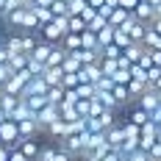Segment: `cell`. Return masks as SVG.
<instances>
[{
    "instance_id": "1",
    "label": "cell",
    "mask_w": 161,
    "mask_h": 161,
    "mask_svg": "<svg viewBox=\"0 0 161 161\" xmlns=\"http://www.w3.org/2000/svg\"><path fill=\"white\" fill-rule=\"evenodd\" d=\"M0 136H3V145L8 147V150H14L17 145H19V125H17L14 119H6L3 125H0Z\"/></svg>"
},
{
    "instance_id": "2",
    "label": "cell",
    "mask_w": 161,
    "mask_h": 161,
    "mask_svg": "<svg viewBox=\"0 0 161 161\" xmlns=\"http://www.w3.org/2000/svg\"><path fill=\"white\" fill-rule=\"evenodd\" d=\"M136 106H142L145 111H156V108H161V92L150 86V89H147L145 95H142L139 100H136Z\"/></svg>"
},
{
    "instance_id": "3",
    "label": "cell",
    "mask_w": 161,
    "mask_h": 161,
    "mask_svg": "<svg viewBox=\"0 0 161 161\" xmlns=\"http://www.w3.org/2000/svg\"><path fill=\"white\" fill-rule=\"evenodd\" d=\"M36 119H39V125H42V130L47 128L50 122H56V119H61V108L58 106H53V103H47L42 111L36 114Z\"/></svg>"
},
{
    "instance_id": "4",
    "label": "cell",
    "mask_w": 161,
    "mask_h": 161,
    "mask_svg": "<svg viewBox=\"0 0 161 161\" xmlns=\"http://www.w3.org/2000/svg\"><path fill=\"white\" fill-rule=\"evenodd\" d=\"M42 133H47V136H53V139H58V142H61L64 136H69V133H72V125H69V122H64V119H56V122H50Z\"/></svg>"
},
{
    "instance_id": "5",
    "label": "cell",
    "mask_w": 161,
    "mask_h": 161,
    "mask_svg": "<svg viewBox=\"0 0 161 161\" xmlns=\"http://www.w3.org/2000/svg\"><path fill=\"white\" fill-rule=\"evenodd\" d=\"M156 142H158V128H156L153 122H147L145 128H142V136H139V147L150 153V147L156 145Z\"/></svg>"
},
{
    "instance_id": "6",
    "label": "cell",
    "mask_w": 161,
    "mask_h": 161,
    "mask_svg": "<svg viewBox=\"0 0 161 161\" xmlns=\"http://www.w3.org/2000/svg\"><path fill=\"white\" fill-rule=\"evenodd\" d=\"M106 139H108V145L114 150H122V145H125V128H122V122H117V125H111L106 130Z\"/></svg>"
},
{
    "instance_id": "7",
    "label": "cell",
    "mask_w": 161,
    "mask_h": 161,
    "mask_svg": "<svg viewBox=\"0 0 161 161\" xmlns=\"http://www.w3.org/2000/svg\"><path fill=\"white\" fill-rule=\"evenodd\" d=\"M17 125H19V136H22V139H31V136H39V133H42V125H39L36 117H28V119L17 122Z\"/></svg>"
},
{
    "instance_id": "8",
    "label": "cell",
    "mask_w": 161,
    "mask_h": 161,
    "mask_svg": "<svg viewBox=\"0 0 161 161\" xmlns=\"http://www.w3.org/2000/svg\"><path fill=\"white\" fill-rule=\"evenodd\" d=\"M17 150L19 153H25L31 161H36V156H39V150H42V145L36 142V136H31V139H19V145H17Z\"/></svg>"
},
{
    "instance_id": "9",
    "label": "cell",
    "mask_w": 161,
    "mask_h": 161,
    "mask_svg": "<svg viewBox=\"0 0 161 161\" xmlns=\"http://www.w3.org/2000/svg\"><path fill=\"white\" fill-rule=\"evenodd\" d=\"M47 80L42 78V75H36V78L31 80V83H28V86H25V92H22V97H33V95H47Z\"/></svg>"
},
{
    "instance_id": "10",
    "label": "cell",
    "mask_w": 161,
    "mask_h": 161,
    "mask_svg": "<svg viewBox=\"0 0 161 161\" xmlns=\"http://www.w3.org/2000/svg\"><path fill=\"white\" fill-rule=\"evenodd\" d=\"M133 17H136V19H142V22H147V25H150V22L156 19V6H150V3H145V0H142V3H139V6L133 8Z\"/></svg>"
},
{
    "instance_id": "11",
    "label": "cell",
    "mask_w": 161,
    "mask_h": 161,
    "mask_svg": "<svg viewBox=\"0 0 161 161\" xmlns=\"http://www.w3.org/2000/svg\"><path fill=\"white\" fill-rule=\"evenodd\" d=\"M53 47H56L53 42H45V39H42V42L36 45V50L31 53V58H36V61H42V64H47V58H50V53H53Z\"/></svg>"
},
{
    "instance_id": "12",
    "label": "cell",
    "mask_w": 161,
    "mask_h": 161,
    "mask_svg": "<svg viewBox=\"0 0 161 161\" xmlns=\"http://www.w3.org/2000/svg\"><path fill=\"white\" fill-rule=\"evenodd\" d=\"M130 17H133V14H130L128 8H119V6H117V8L111 11V17H108V22H111L114 28H122V25H128V22H130Z\"/></svg>"
},
{
    "instance_id": "13",
    "label": "cell",
    "mask_w": 161,
    "mask_h": 161,
    "mask_svg": "<svg viewBox=\"0 0 161 161\" xmlns=\"http://www.w3.org/2000/svg\"><path fill=\"white\" fill-rule=\"evenodd\" d=\"M128 122L139 125V128H145L147 122H150V111H145L142 106H136V108H130V111H128Z\"/></svg>"
},
{
    "instance_id": "14",
    "label": "cell",
    "mask_w": 161,
    "mask_h": 161,
    "mask_svg": "<svg viewBox=\"0 0 161 161\" xmlns=\"http://www.w3.org/2000/svg\"><path fill=\"white\" fill-rule=\"evenodd\" d=\"M145 53H147L145 42H133V45H128V47H125V58H128L130 64H136V61H139Z\"/></svg>"
},
{
    "instance_id": "15",
    "label": "cell",
    "mask_w": 161,
    "mask_h": 161,
    "mask_svg": "<svg viewBox=\"0 0 161 161\" xmlns=\"http://www.w3.org/2000/svg\"><path fill=\"white\" fill-rule=\"evenodd\" d=\"M61 47H64V50H69V53L80 50V47H83V39H80V33H72V31H69V33L64 36V39H61Z\"/></svg>"
},
{
    "instance_id": "16",
    "label": "cell",
    "mask_w": 161,
    "mask_h": 161,
    "mask_svg": "<svg viewBox=\"0 0 161 161\" xmlns=\"http://www.w3.org/2000/svg\"><path fill=\"white\" fill-rule=\"evenodd\" d=\"M42 78L47 80V86H61V78H64V69H61V67H47Z\"/></svg>"
},
{
    "instance_id": "17",
    "label": "cell",
    "mask_w": 161,
    "mask_h": 161,
    "mask_svg": "<svg viewBox=\"0 0 161 161\" xmlns=\"http://www.w3.org/2000/svg\"><path fill=\"white\" fill-rule=\"evenodd\" d=\"M147 89H150V83H147V80H136V78L128 80V92H130V97H133V100H139Z\"/></svg>"
},
{
    "instance_id": "18",
    "label": "cell",
    "mask_w": 161,
    "mask_h": 161,
    "mask_svg": "<svg viewBox=\"0 0 161 161\" xmlns=\"http://www.w3.org/2000/svg\"><path fill=\"white\" fill-rule=\"evenodd\" d=\"M75 56L80 58V64H95V61H100V58H103V56H100V50H89V47L75 50Z\"/></svg>"
},
{
    "instance_id": "19",
    "label": "cell",
    "mask_w": 161,
    "mask_h": 161,
    "mask_svg": "<svg viewBox=\"0 0 161 161\" xmlns=\"http://www.w3.org/2000/svg\"><path fill=\"white\" fill-rule=\"evenodd\" d=\"M3 45L8 47L11 56H14V53H25V50H22V33H11V36H6V39H3Z\"/></svg>"
},
{
    "instance_id": "20",
    "label": "cell",
    "mask_w": 161,
    "mask_h": 161,
    "mask_svg": "<svg viewBox=\"0 0 161 161\" xmlns=\"http://www.w3.org/2000/svg\"><path fill=\"white\" fill-rule=\"evenodd\" d=\"M28 58H31L28 53H14V56L8 58V69H11V72H19V69H25V67H28Z\"/></svg>"
},
{
    "instance_id": "21",
    "label": "cell",
    "mask_w": 161,
    "mask_h": 161,
    "mask_svg": "<svg viewBox=\"0 0 161 161\" xmlns=\"http://www.w3.org/2000/svg\"><path fill=\"white\" fill-rule=\"evenodd\" d=\"M67 56H69V50H64L61 45H56V47H53V53H50V58H47V67H61Z\"/></svg>"
},
{
    "instance_id": "22",
    "label": "cell",
    "mask_w": 161,
    "mask_h": 161,
    "mask_svg": "<svg viewBox=\"0 0 161 161\" xmlns=\"http://www.w3.org/2000/svg\"><path fill=\"white\" fill-rule=\"evenodd\" d=\"M22 100L31 106V111H33V114H39V111H42V108H45V106L50 103L47 95H33V97H22Z\"/></svg>"
},
{
    "instance_id": "23",
    "label": "cell",
    "mask_w": 161,
    "mask_h": 161,
    "mask_svg": "<svg viewBox=\"0 0 161 161\" xmlns=\"http://www.w3.org/2000/svg\"><path fill=\"white\" fill-rule=\"evenodd\" d=\"M100 56H103V58H114V61H119V58L125 56V50L119 47V45H106V47H100Z\"/></svg>"
},
{
    "instance_id": "24",
    "label": "cell",
    "mask_w": 161,
    "mask_h": 161,
    "mask_svg": "<svg viewBox=\"0 0 161 161\" xmlns=\"http://www.w3.org/2000/svg\"><path fill=\"white\" fill-rule=\"evenodd\" d=\"M114 33H117V28H114L111 22L103 28V31H97V39H100V47H106V45H114Z\"/></svg>"
},
{
    "instance_id": "25",
    "label": "cell",
    "mask_w": 161,
    "mask_h": 161,
    "mask_svg": "<svg viewBox=\"0 0 161 161\" xmlns=\"http://www.w3.org/2000/svg\"><path fill=\"white\" fill-rule=\"evenodd\" d=\"M89 28V22L83 19V14H69V31L72 33H83Z\"/></svg>"
},
{
    "instance_id": "26",
    "label": "cell",
    "mask_w": 161,
    "mask_h": 161,
    "mask_svg": "<svg viewBox=\"0 0 161 161\" xmlns=\"http://www.w3.org/2000/svg\"><path fill=\"white\" fill-rule=\"evenodd\" d=\"M61 69H64V72H80L83 64H80V58L75 56V53H69V56L64 58V64H61Z\"/></svg>"
},
{
    "instance_id": "27",
    "label": "cell",
    "mask_w": 161,
    "mask_h": 161,
    "mask_svg": "<svg viewBox=\"0 0 161 161\" xmlns=\"http://www.w3.org/2000/svg\"><path fill=\"white\" fill-rule=\"evenodd\" d=\"M145 47L147 50H161V33L147 28V36H145Z\"/></svg>"
},
{
    "instance_id": "28",
    "label": "cell",
    "mask_w": 161,
    "mask_h": 161,
    "mask_svg": "<svg viewBox=\"0 0 161 161\" xmlns=\"http://www.w3.org/2000/svg\"><path fill=\"white\" fill-rule=\"evenodd\" d=\"M80 39H83V47H89V50H100V39H97V33L95 31H86L80 33Z\"/></svg>"
},
{
    "instance_id": "29",
    "label": "cell",
    "mask_w": 161,
    "mask_h": 161,
    "mask_svg": "<svg viewBox=\"0 0 161 161\" xmlns=\"http://www.w3.org/2000/svg\"><path fill=\"white\" fill-rule=\"evenodd\" d=\"M64 95H67V89H64V86H50V89H47V100L53 103V106H61Z\"/></svg>"
},
{
    "instance_id": "30",
    "label": "cell",
    "mask_w": 161,
    "mask_h": 161,
    "mask_svg": "<svg viewBox=\"0 0 161 161\" xmlns=\"http://www.w3.org/2000/svg\"><path fill=\"white\" fill-rule=\"evenodd\" d=\"M33 11H36V17H39V25H47V22H53V19H56L53 8H42V6H33Z\"/></svg>"
},
{
    "instance_id": "31",
    "label": "cell",
    "mask_w": 161,
    "mask_h": 161,
    "mask_svg": "<svg viewBox=\"0 0 161 161\" xmlns=\"http://www.w3.org/2000/svg\"><path fill=\"white\" fill-rule=\"evenodd\" d=\"M56 156H58V147H53V145H45L42 150H39L36 161H56Z\"/></svg>"
},
{
    "instance_id": "32",
    "label": "cell",
    "mask_w": 161,
    "mask_h": 161,
    "mask_svg": "<svg viewBox=\"0 0 161 161\" xmlns=\"http://www.w3.org/2000/svg\"><path fill=\"white\" fill-rule=\"evenodd\" d=\"M114 45H119V47L125 50L128 45H133V39H130L128 31H122V28H117V33H114Z\"/></svg>"
},
{
    "instance_id": "33",
    "label": "cell",
    "mask_w": 161,
    "mask_h": 161,
    "mask_svg": "<svg viewBox=\"0 0 161 161\" xmlns=\"http://www.w3.org/2000/svg\"><path fill=\"white\" fill-rule=\"evenodd\" d=\"M106 25H108V17H103L100 11H97L92 19H89V31H95V33H97V31H103Z\"/></svg>"
},
{
    "instance_id": "34",
    "label": "cell",
    "mask_w": 161,
    "mask_h": 161,
    "mask_svg": "<svg viewBox=\"0 0 161 161\" xmlns=\"http://www.w3.org/2000/svg\"><path fill=\"white\" fill-rule=\"evenodd\" d=\"M0 95H3V108H6L8 114L19 106V97H17V95H8V92H0Z\"/></svg>"
},
{
    "instance_id": "35",
    "label": "cell",
    "mask_w": 161,
    "mask_h": 161,
    "mask_svg": "<svg viewBox=\"0 0 161 161\" xmlns=\"http://www.w3.org/2000/svg\"><path fill=\"white\" fill-rule=\"evenodd\" d=\"M78 83H80L78 72H64V78H61V86H64V89H75Z\"/></svg>"
},
{
    "instance_id": "36",
    "label": "cell",
    "mask_w": 161,
    "mask_h": 161,
    "mask_svg": "<svg viewBox=\"0 0 161 161\" xmlns=\"http://www.w3.org/2000/svg\"><path fill=\"white\" fill-rule=\"evenodd\" d=\"M67 3H69V14H83L86 6H89L86 0H67Z\"/></svg>"
},
{
    "instance_id": "37",
    "label": "cell",
    "mask_w": 161,
    "mask_h": 161,
    "mask_svg": "<svg viewBox=\"0 0 161 161\" xmlns=\"http://www.w3.org/2000/svg\"><path fill=\"white\" fill-rule=\"evenodd\" d=\"M125 161H150V156H147V150H133V153H125Z\"/></svg>"
},
{
    "instance_id": "38",
    "label": "cell",
    "mask_w": 161,
    "mask_h": 161,
    "mask_svg": "<svg viewBox=\"0 0 161 161\" xmlns=\"http://www.w3.org/2000/svg\"><path fill=\"white\" fill-rule=\"evenodd\" d=\"M11 75H14V72L8 69V64H0V89L8 83V78H11Z\"/></svg>"
},
{
    "instance_id": "39",
    "label": "cell",
    "mask_w": 161,
    "mask_h": 161,
    "mask_svg": "<svg viewBox=\"0 0 161 161\" xmlns=\"http://www.w3.org/2000/svg\"><path fill=\"white\" fill-rule=\"evenodd\" d=\"M139 3H142V0H119V8H128L130 14H133V8H136Z\"/></svg>"
},
{
    "instance_id": "40",
    "label": "cell",
    "mask_w": 161,
    "mask_h": 161,
    "mask_svg": "<svg viewBox=\"0 0 161 161\" xmlns=\"http://www.w3.org/2000/svg\"><path fill=\"white\" fill-rule=\"evenodd\" d=\"M8 58H11V53H8V47L0 42V64H8Z\"/></svg>"
},
{
    "instance_id": "41",
    "label": "cell",
    "mask_w": 161,
    "mask_h": 161,
    "mask_svg": "<svg viewBox=\"0 0 161 161\" xmlns=\"http://www.w3.org/2000/svg\"><path fill=\"white\" fill-rule=\"evenodd\" d=\"M8 161H31V158H28L25 153H19V150L14 147V150H11V156H8Z\"/></svg>"
},
{
    "instance_id": "42",
    "label": "cell",
    "mask_w": 161,
    "mask_h": 161,
    "mask_svg": "<svg viewBox=\"0 0 161 161\" xmlns=\"http://www.w3.org/2000/svg\"><path fill=\"white\" fill-rule=\"evenodd\" d=\"M147 156H150V158H158V161H161V142H156V145L150 147V153H147Z\"/></svg>"
},
{
    "instance_id": "43",
    "label": "cell",
    "mask_w": 161,
    "mask_h": 161,
    "mask_svg": "<svg viewBox=\"0 0 161 161\" xmlns=\"http://www.w3.org/2000/svg\"><path fill=\"white\" fill-rule=\"evenodd\" d=\"M56 161H75V156H69L67 150H61V147H58V156H56Z\"/></svg>"
},
{
    "instance_id": "44",
    "label": "cell",
    "mask_w": 161,
    "mask_h": 161,
    "mask_svg": "<svg viewBox=\"0 0 161 161\" xmlns=\"http://www.w3.org/2000/svg\"><path fill=\"white\" fill-rule=\"evenodd\" d=\"M147 53H150L153 64H156V67H161V50H147Z\"/></svg>"
},
{
    "instance_id": "45",
    "label": "cell",
    "mask_w": 161,
    "mask_h": 161,
    "mask_svg": "<svg viewBox=\"0 0 161 161\" xmlns=\"http://www.w3.org/2000/svg\"><path fill=\"white\" fill-rule=\"evenodd\" d=\"M8 156H11V150L6 145H0V161H8Z\"/></svg>"
},
{
    "instance_id": "46",
    "label": "cell",
    "mask_w": 161,
    "mask_h": 161,
    "mask_svg": "<svg viewBox=\"0 0 161 161\" xmlns=\"http://www.w3.org/2000/svg\"><path fill=\"white\" fill-rule=\"evenodd\" d=\"M80 161H103V158H100L97 153H86V156H83V158H80Z\"/></svg>"
},
{
    "instance_id": "47",
    "label": "cell",
    "mask_w": 161,
    "mask_h": 161,
    "mask_svg": "<svg viewBox=\"0 0 161 161\" xmlns=\"http://www.w3.org/2000/svg\"><path fill=\"white\" fill-rule=\"evenodd\" d=\"M150 28H153V31H158V33H161V17H156V19L150 22Z\"/></svg>"
},
{
    "instance_id": "48",
    "label": "cell",
    "mask_w": 161,
    "mask_h": 161,
    "mask_svg": "<svg viewBox=\"0 0 161 161\" xmlns=\"http://www.w3.org/2000/svg\"><path fill=\"white\" fill-rule=\"evenodd\" d=\"M53 3H56V0H36V6H42V8H50Z\"/></svg>"
},
{
    "instance_id": "49",
    "label": "cell",
    "mask_w": 161,
    "mask_h": 161,
    "mask_svg": "<svg viewBox=\"0 0 161 161\" xmlns=\"http://www.w3.org/2000/svg\"><path fill=\"white\" fill-rule=\"evenodd\" d=\"M150 86H153V89H158V92H161V75H158V78H156V80H153Z\"/></svg>"
},
{
    "instance_id": "50",
    "label": "cell",
    "mask_w": 161,
    "mask_h": 161,
    "mask_svg": "<svg viewBox=\"0 0 161 161\" xmlns=\"http://www.w3.org/2000/svg\"><path fill=\"white\" fill-rule=\"evenodd\" d=\"M3 11H6V0H0V17H3Z\"/></svg>"
},
{
    "instance_id": "51",
    "label": "cell",
    "mask_w": 161,
    "mask_h": 161,
    "mask_svg": "<svg viewBox=\"0 0 161 161\" xmlns=\"http://www.w3.org/2000/svg\"><path fill=\"white\" fill-rule=\"evenodd\" d=\"M145 3H150V6H158L161 0H145Z\"/></svg>"
},
{
    "instance_id": "52",
    "label": "cell",
    "mask_w": 161,
    "mask_h": 161,
    "mask_svg": "<svg viewBox=\"0 0 161 161\" xmlns=\"http://www.w3.org/2000/svg\"><path fill=\"white\" fill-rule=\"evenodd\" d=\"M156 17H161V3H158V6H156Z\"/></svg>"
},
{
    "instance_id": "53",
    "label": "cell",
    "mask_w": 161,
    "mask_h": 161,
    "mask_svg": "<svg viewBox=\"0 0 161 161\" xmlns=\"http://www.w3.org/2000/svg\"><path fill=\"white\" fill-rule=\"evenodd\" d=\"M0 111H6V108H3V95H0Z\"/></svg>"
},
{
    "instance_id": "54",
    "label": "cell",
    "mask_w": 161,
    "mask_h": 161,
    "mask_svg": "<svg viewBox=\"0 0 161 161\" xmlns=\"http://www.w3.org/2000/svg\"><path fill=\"white\" fill-rule=\"evenodd\" d=\"M158 142H161V130H158Z\"/></svg>"
},
{
    "instance_id": "55",
    "label": "cell",
    "mask_w": 161,
    "mask_h": 161,
    "mask_svg": "<svg viewBox=\"0 0 161 161\" xmlns=\"http://www.w3.org/2000/svg\"><path fill=\"white\" fill-rule=\"evenodd\" d=\"M0 145H3V136H0Z\"/></svg>"
},
{
    "instance_id": "56",
    "label": "cell",
    "mask_w": 161,
    "mask_h": 161,
    "mask_svg": "<svg viewBox=\"0 0 161 161\" xmlns=\"http://www.w3.org/2000/svg\"><path fill=\"white\" fill-rule=\"evenodd\" d=\"M150 161H158V158H150Z\"/></svg>"
},
{
    "instance_id": "57",
    "label": "cell",
    "mask_w": 161,
    "mask_h": 161,
    "mask_svg": "<svg viewBox=\"0 0 161 161\" xmlns=\"http://www.w3.org/2000/svg\"><path fill=\"white\" fill-rule=\"evenodd\" d=\"M0 42H3V39H0Z\"/></svg>"
}]
</instances>
